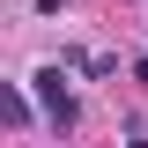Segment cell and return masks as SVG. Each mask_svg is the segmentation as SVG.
Listing matches in <instances>:
<instances>
[{
    "label": "cell",
    "mask_w": 148,
    "mask_h": 148,
    "mask_svg": "<svg viewBox=\"0 0 148 148\" xmlns=\"http://www.w3.org/2000/svg\"><path fill=\"white\" fill-rule=\"evenodd\" d=\"M30 82H37V104H45V119L67 133V126H74V89H67V67H37Z\"/></svg>",
    "instance_id": "1"
},
{
    "label": "cell",
    "mask_w": 148,
    "mask_h": 148,
    "mask_svg": "<svg viewBox=\"0 0 148 148\" xmlns=\"http://www.w3.org/2000/svg\"><path fill=\"white\" fill-rule=\"evenodd\" d=\"M133 74H141V89H148V59H141V67H133Z\"/></svg>",
    "instance_id": "2"
}]
</instances>
